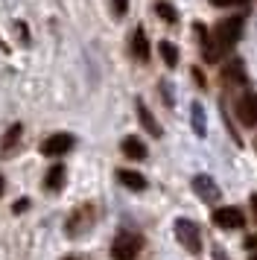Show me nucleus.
Wrapping results in <instances>:
<instances>
[{
  "label": "nucleus",
  "mask_w": 257,
  "mask_h": 260,
  "mask_svg": "<svg viewBox=\"0 0 257 260\" xmlns=\"http://www.w3.org/2000/svg\"><path fill=\"white\" fill-rule=\"evenodd\" d=\"M132 56H135L138 61H149V41H146L143 26H138L135 36H132Z\"/></svg>",
  "instance_id": "6e6552de"
},
{
  "label": "nucleus",
  "mask_w": 257,
  "mask_h": 260,
  "mask_svg": "<svg viewBox=\"0 0 257 260\" xmlns=\"http://www.w3.org/2000/svg\"><path fill=\"white\" fill-rule=\"evenodd\" d=\"M193 123H196V132L199 135H202V132H205V126H202V106H193Z\"/></svg>",
  "instance_id": "f3484780"
},
{
  "label": "nucleus",
  "mask_w": 257,
  "mask_h": 260,
  "mask_svg": "<svg viewBox=\"0 0 257 260\" xmlns=\"http://www.w3.org/2000/svg\"><path fill=\"white\" fill-rule=\"evenodd\" d=\"M193 190H196L202 199H208V202L219 199V187L213 184V178H210V176H196V178H193Z\"/></svg>",
  "instance_id": "0eeeda50"
},
{
  "label": "nucleus",
  "mask_w": 257,
  "mask_h": 260,
  "mask_svg": "<svg viewBox=\"0 0 257 260\" xmlns=\"http://www.w3.org/2000/svg\"><path fill=\"white\" fill-rule=\"evenodd\" d=\"M175 237H178V243L187 248V251H193L196 254L199 248H202V237H199V225L196 222H190V219H178L175 222Z\"/></svg>",
  "instance_id": "7ed1b4c3"
},
{
  "label": "nucleus",
  "mask_w": 257,
  "mask_h": 260,
  "mask_svg": "<svg viewBox=\"0 0 257 260\" xmlns=\"http://www.w3.org/2000/svg\"><path fill=\"white\" fill-rule=\"evenodd\" d=\"M117 178H120V184H126L128 190H143L146 187V178L140 176V173H135V170H120Z\"/></svg>",
  "instance_id": "9d476101"
},
{
  "label": "nucleus",
  "mask_w": 257,
  "mask_h": 260,
  "mask_svg": "<svg viewBox=\"0 0 257 260\" xmlns=\"http://www.w3.org/2000/svg\"><path fill=\"white\" fill-rule=\"evenodd\" d=\"M0 196H3V176H0Z\"/></svg>",
  "instance_id": "412c9836"
},
{
  "label": "nucleus",
  "mask_w": 257,
  "mask_h": 260,
  "mask_svg": "<svg viewBox=\"0 0 257 260\" xmlns=\"http://www.w3.org/2000/svg\"><path fill=\"white\" fill-rule=\"evenodd\" d=\"M61 181H65V167H50V173H47V178H44V184H47V190H58L61 187Z\"/></svg>",
  "instance_id": "4468645a"
},
{
  "label": "nucleus",
  "mask_w": 257,
  "mask_h": 260,
  "mask_svg": "<svg viewBox=\"0 0 257 260\" xmlns=\"http://www.w3.org/2000/svg\"><path fill=\"white\" fill-rule=\"evenodd\" d=\"M73 146V135H68V132H56V135H50L44 143H41V152L47 155V158H56V155H65Z\"/></svg>",
  "instance_id": "39448f33"
},
{
  "label": "nucleus",
  "mask_w": 257,
  "mask_h": 260,
  "mask_svg": "<svg viewBox=\"0 0 257 260\" xmlns=\"http://www.w3.org/2000/svg\"><path fill=\"white\" fill-rule=\"evenodd\" d=\"M216 6H237V3H245V0H213Z\"/></svg>",
  "instance_id": "6ab92c4d"
},
{
  "label": "nucleus",
  "mask_w": 257,
  "mask_h": 260,
  "mask_svg": "<svg viewBox=\"0 0 257 260\" xmlns=\"http://www.w3.org/2000/svg\"><path fill=\"white\" fill-rule=\"evenodd\" d=\"M213 222H216V228L234 231V228H243L245 225V216L240 208H216L213 211Z\"/></svg>",
  "instance_id": "20e7f679"
},
{
  "label": "nucleus",
  "mask_w": 257,
  "mask_h": 260,
  "mask_svg": "<svg viewBox=\"0 0 257 260\" xmlns=\"http://www.w3.org/2000/svg\"><path fill=\"white\" fill-rule=\"evenodd\" d=\"M237 117L243 120L245 126H257V94H245L237 103Z\"/></svg>",
  "instance_id": "423d86ee"
},
{
  "label": "nucleus",
  "mask_w": 257,
  "mask_h": 260,
  "mask_svg": "<svg viewBox=\"0 0 257 260\" xmlns=\"http://www.w3.org/2000/svg\"><path fill=\"white\" fill-rule=\"evenodd\" d=\"M222 76H225V82H245V71H243V61H231L225 71H222Z\"/></svg>",
  "instance_id": "ddd939ff"
},
{
  "label": "nucleus",
  "mask_w": 257,
  "mask_h": 260,
  "mask_svg": "<svg viewBox=\"0 0 257 260\" xmlns=\"http://www.w3.org/2000/svg\"><path fill=\"white\" fill-rule=\"evenodd\" d=\"M240 36H243V18L240 15L228 18V21H219L202 38V56H205V61H219L240 41Z\"/></svg>",
  "instance_id": "f257e3e1"
},
{
  "label": "nucleus",
  "mask_w": 257,
  "mask_h": 260,
  "mask_svg": "<svg viewBox=\"0 0 257 260\" xmlns=\"http://www.w3.org/2000/svg\"><path fill=\"white\" fill-rule=\"evenodd\" d=\"M21 135H23L21 123L9 126V132H6V135H3V141H0V155H12V152H15V146H18V141H21Z\"/></svg>",
  "instance_id": "1a4fd4ad"
},
{
  "label": "nucleus",
  "mask_w": 257,
  "mask_h": 260,
  "mask_svg": "<svg viewBox=\"0 0 257 260\" xmlns=\"http://www.w3.org/2000/svg\"><path fill=\"white\" fill-rule=\"evenodd\" d=\"M111 6H114V15H126L128 0H111Z\"/></svg>",
  "instance_id": "a211bd4d"
},
{
  "label": "nucleus",
  "mask_w": 257,
  "mask_h": 260,
  "mask_svg": "<svg viewBox=\"0 0 257 260\" xmlns=\"http://www.w3.org/2000/svg\"><path fill=\"white\" fill-rule=\"evenodd\" d=\"M123 155H126V158H135V161H140V158H146V146H143L138 138H126V141H123Z\"/></svg>",
  "instance_id": "f8f14e48"
},
{
  "label": "nucleus",
  "mask_w": 257,
  "mask_h": 260,
  "mask_svg": "<svg viewBox=\"0 0 257 260\" xmlns=\"http://www.w3.org/2000/svg\"><path fill=\"white\" fill-rule=\"evenodd\" d=\"M138 114H140V123H143V129L149 132V135H155V138H158V135H161V126L155 123V117L149 114V108H146V103H143V100H138Z\"/></svg>",
  "instance_id": "9b49d317"
},
{
  "label": "nucleus",
  "mask_w": 257,
  "mask_h": 260,
  "mask_svg": "<svg viewBox=\"0 0 257 260\" xmlns=\"http://www.w3.org/2000/svg\"><path fill=\"white\" fill-rule=\"evenodd\" d=\"M155 12L161 15L167 24H175V21H178V12H175V9L170 6V3H167V0H158V3H155Z\"/></svg>",
  "instance_id": "dca6fc26"
},
{
  "label": "nucleus",
  "mask_w": 257,
  "mask_h": 260,
  "mask_svg": "<svg viewBox=\"0 0 257 260\" xmlns=\"http://www.w3.org/2000/svg\"><path fill=\"white\" fill-rule=\"evenodd\" d=\"M251 208H254V216H257V193L251 196Z\"/></svg>",
  "instance_id": "aec40b11"
},
{
  "label": "nucleus",
  "mask_w": 257,
  "mask_h": 260,
  "mask_svg": "<svg viewBox=\"0 0 257 260\" xmlns=\"http://www.w3.org/2000/svg\"><path fill=\"white\" fill-rule=\"evenodd\" d=\"M251 260H257V254H254V257H251Z\"/></svg>",
  "instance_id": "4be33fe9"
},
{
  "label": "nucleus",
  "mask_w": 257,
  "mask_h": 260,
  "mask_svg": "<svg viewBox=\"0 0 257 260\" xmlns=\"http://www.w3.org/2000/svg\"><path fill=\"white\" fill-rule=\"evenodd\" d=\"M140 251V237L128 234V231H120L117 240L111 243V257L114 260H135Z\"/></svg>",
  "instance_id": "f03ea898"
},
{
  "label": "nucleus",
  "mask_w": 257,
  "mask_h": 260,
  "mask_svg": "<svg viewBox=\"0 0 257 260\" xmlns=\"http://www.w3.org/2000/svg\"><path fill=\"white\" fill-rule=\"evenodd\" d=\"M158 50H161L164 61H167V68H175L178 64V50H175V44H170V41H161L158 44Z\"/></svg>",
  "instance_id": "2eb2a0df"
}]
</instances>
